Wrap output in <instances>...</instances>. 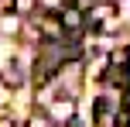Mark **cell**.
<instances>
[{"instance_id": "cell-4", "label": "cell", "mask_w": 130, "mask_h": 127, "mask_svg": "<svg viewBox=\"0 0 130 127\" xmlns=\"http://www.w3.org/2000/svg\"><path fill=\"white\" fill-rule=\"evenodd\" d=\"M0 127H14V124H10V120H7V117H4V120H0Z\"/></svg>"}, {"instance_id": "cell-1", "label": "cell", "mask_w": 130, "mask_h": 127, "mask_svg": "<svg viewBox=\"0 0 130 127\" xmlns=\"http://www.w3.org/2000/svg\"><path fill=\"white\" fill-rule=\"evenodd\" d=\"M58 24H62V31H65V34H79V31L86 27V14L79 10L75 4H69V7L58 14Z\"/></svg>"}, {"instance_id": "cell-2", "label": "cell", "mask_w": 130, "mask_h": 127, "mask_svg": "<svg viewBox=\"0 0 130 127\" xmlns=\"http://www.w3.org/2000/svg\"><path fill=\"white\" fill-rule=\"evenodd\" d=\"M113 10H117V7H113V4H99V7H92V21H96V24H99V21H106V17H110V14Z\"/></svg>"}, {"instance_id": "cell-3", "label": "cell", "mask_w": 130, "mask_h": 127, "mask_svg": "<svg viewBox=\"0 0 130 127\" xmlns=\"http://www.w3.org/2000/svg\"><path fill=\"white\" fill-rule=\"evenodd\" d=\"M0 7H4V10H14V7H17V0H0Z\"/></svg>"}]
</instances>
